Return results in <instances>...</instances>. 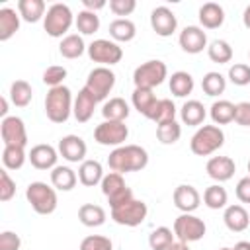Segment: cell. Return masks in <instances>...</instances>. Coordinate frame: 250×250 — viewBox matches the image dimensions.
Listing matches in <instances>:
<instances>
[{"label": "cell", "mask_w": 250, "mask_h": 250, "mask_svg": "<svg viewBox=\"0 0 250 250\" xmlns=\"http://www.w3.org/2000/svg\"><path fill=\"white\" fill-rule=\"evenodd\" d=\"M25 150L23 146H4L2 150V164L6 170H20L25 162Z\"/></svg>", "instance_id": "cell-43"}, {"label": "cell", "mask_w": 250, "mask_h": 250, "mask_svg": "<svg viewBox=\"0 0 250 250\" xmlns=\"http://www.w3.org/2000/svg\"><path fill=\"white\" fill-rule=\"evenodd\" d=\"M207 55L213 62H219V64H225V62H230L232 61V47L229 41L225 39H215L209 43L207 47Z\"/></svg>", "instance_id": "cell-37"}, {"label": "cell", "mask_w": 250, "mask_h": 250, "mask_svg": "<svg viewBox=\"0 0 250 250\" xmlns=\"http://www.w3.org/2000/svg\"><path fill=\"white\" fill-rule=\"evenodd\" d=\"M84 51H88V47L84 45V39L78 33L64 35L62 41H61V45H59V53L64 59H78V57L84 55Z\"/></svg>", "instance_id": "cell-28"}, {"label": "cell", "mask_w": 250, "mask_h": 250, "mask_svg": "<svg viewBox=\"0 0 250 250\" xmlns=\"http://www.w3.org/2000/svg\"><path fill=\"white\" fill-rule=\"evenodd\" d=\"M236 197L242 203H250V176H244L236 184Z\"/></svg>", "instance_id": "cell-51"}, {"label": "cell", "mask_w": 250, "mask_h": 250, "mask_svg": "<svg viewBox=\"0 0 250 250\" xmlns=\"http://www.w3.org/2000/svg\"><path fill=\"white\" fill-rule=\"evenodd\" d=\"M135 8H137L135 0H109V10L115 16H129L135 12Z\"/></svg>", "instance_id": "cell-48"}, {"label": "cell", "mask_w": 250, "mask_h": 250, "mask_svg": "<svg viewBox=\"0 0 250 250\" xmlns=\"http://www.w3.org/2000/svg\"><path fill=\"white\" fill-rule=\"evenodd\" d=\"M168 250H189V248H188V244H184V242H180V240H178V242H174Z\"/></svg>", "instance_id": "cell-56"}, {"label": "cell", "mask_w": 250, "mask_h": 250, "mask_svg": "<svg viewBox=\"0 0 250 250\" xmlns=\"http://www.w3.org/2000/svg\"><path fill=\"white\" fill-rule=\"evenodd\" d=\"M166 76H168L166 62H162L158 59H152V61H146V62H143V64H139L135 68L133 82H135V88L152 90L154 86H160Z\"/></svg>", "instance_id": "cell-6"}, {"label": "cell", "mask_w": 250, "mask_h": 250, "mask_svg": "<svg viewBox=\"0 0 250 250\" xmlns=\"http://www.w3.org/2000/svg\"><path fill=\"white\" fill-rule=\"evenodd\" d=\"M16 195V182L10 178L8 170H0V201H10Z\"/></svg>", "instance_id": "cell-47"}, {"label": "cell", "mask_w": 250, "mask_h": 250, "mask_svg": "<svg viewBox=\"0 0 250 250\" xmlns=\"http://www.w3.org/2000/svg\"><path fill=\"white\" fill-rule=\"evenodd\" d=\"M20 12L14 8H0V41H8L20 29Z\"/></svg>", "instance_id": "cell-24"}, {"label": "cell", "mask_w": 250, "mask_h": 250, "mask_svg": "<svg viewBox=\"0 0 250 250\" xmlns=\"http://www.w3.org/2000/svg\"><path fill=\"white\" fill-rule=\"evenodd\" d=\"M115 86V72L109 66H96L94 70H90L84 88L96 98V102H102L107 98V94L113 90Z\"/></svg>", "instance_id": "cell-9"}, {"label": "cell", "mask_w": 250, "mask_h": 250, "mask_svg": "<svg viewBox=\"0 0 250 250\" xmlns=\"http://www.w3.org/2000/svg\"><path fill=\"white\" fill-rule=\"evenodd\" d=\"M78 182V176L72 168L68 166H55L53 172H51V184L55 189H61V191H70Z\"/></svg>", "instance_id": "cell-26"}, {"label": "cell", "mask_w": 250, "mask_h": 250, "mask_svg": "<svg viewBox=\"0 0 250 250\" xmlns=\"http://www.w3.org/2000/svg\"><path fill=\"white\" fill-rule=\"evenodd\" d=\"M131 102H133L135 109H137L141 115L148 117L150 111H152V107L156 105L158 100H156V96H154L152 90H146V88H135V90H133V96H131Z\"/></svg>", "instance_id": "cell-32"}, {"label": "cell", "mask_w": 250, "mask_h": 250, "mask_svg": "<svg viewBox=\"0 0 250 250\" xmlns=\"http://www.w3.org/2000/svg\"><path fill=\"white\" fill-rule=\"evenodd\" d=\"M82 6L88 12H96V10H102L105 6V0H82Z\"/></svg>", "instance_id": "cell-52"}, {"label": "cell", "mask_w": 250, "mask_h": 250, "mask_svg": "<svg viewBox=\"0 0 250 250\" xmlns=\"http://www.w3.org/2000/svg\"><path fill=\"white\" fill-rule=\"evenodd\" d=\"M78 219L84 227H102L105 223V211L96 203H84L78 209Z\"/></svg>", "instance_id": "cell-31"}, {"label": "cell", "mask_w": 250, "mask_h": 250, "mask_svg": "<svg viewBox=\"0 0 250 250\" xmlns=\"http://www.w3.org/2000/svg\"><path fill=\"white\" fill-rule=\"evenodd\" d=\"M156 137H158V141L162 145H174L182 137V125L176 119L160 123V125H156Z\"/></svg>", "instance_id": "cell-42"}, {"label": "cell", "mask_w": 250, "mask_h": 250, "mask_svg": "<svg viewBox=\"0 0 250 250\" xmlns=\"http://www.w3.org/2000/svg\"><path fill=\"white\" fill-rule=\"evenodd\" d=\"M172 199H174V205H176L182 213H193V211L199 207V203H201L199 191H197L193 186H189V184L178 186V188L174 189Z\"/></svg>", "instance_id": "cell-19"}, {"label": "cell", "mask_w": 250, "mask_h": 250, "mask_svg": "<svg viewBox=\"0 0 250 250\" xmlns=\"http://www.w3.org/2000/svg\"><path fill=\"white\" fill-rule=\"evenodd\" d=\"M229 80L234 86H246V84H250V64H246V62H234L229 68Z\"/></svg>", "instance_id": "cell-44"}, {"label": "cell", "mask_w": 250, "mask_h": 250, "mask_svg": "<svg viewBox=\"0 0 250 250\" xmlns=\"http://www.w3.org/2000/svg\"><path fill=\"white\" fill-rule=\"evenodd\" d=\"M205 230H207V227H205L203 219L195 217L193 213H182L174 221V234L184 244L201 240L205 236Z\"/></svg>", "instance_id": "cell-7"}, {"label": "cell", "mask_w": 250, "mask_h": 250, "mask_svg": "<svg viewBox=\"0 0 250 250\" xmlns=\"http://www.w3.org/2000/svg\"><path fill=\"white\" fill-rule=\"evenodd\" d=\"M18 12H20L21 20H25L29 23H35L41 18H45L47 6H45L43 0H20L18 2Z\"/></svg>", "instance_id": "cell-30"}, {"label": "cell", "mask_w": 250, "mask_h": 250, "mask_svg": "<svg viewBox=\"0 0 250 250\" xmlns=\"http://www.w3.org/2000/svg\"><path fill=\"white\" fill-rule=\"evenodd\" d=\"M104 168L98 160H84L78 166V182L86 188H94L104 180Z\"/></svg>", "instance_id": "cell-22"}, {"label": "cell", "mask_w": 250, "mask_h": 250, "mask_svg": "<svg viewBox=\"0 0 250 250\" xmlns=\"http://www.w3.org/2000/svg\"><path fill=\"white\" fill-rule=\"evenodd\" d=\"M146 213H148L146 203L133 197L127 203H121V205L113 207L111 209V219L117 225H123V227H139L146 219Z\"/></svg>", "instance_id": "cell-10"}, {"label": "cell", "mask_w": 250, "mask_h": 250, "mask_svg": "<svg viewBox=\"0 0 250 250\" xmlns=\"http://www.w3.org/2000/svg\"><path fill=\"white\" fill-rule=\"evenodd\" d=\"M234 121L242 127H250V102H240L236 104V115Z\"/></svg>", "instance_id": "cell-50"}, {"label": "cell", "mask_w": 250, "mask_h": 250, "mask_svg": "<svg viewBox=\"0 0 250 250\" xmlns=\"http://www.w3.org/2000/svg\"><path fill=\"white\" fill-rule=\"evenodd\" d=\"M27 158H29L31 166L37 168V170H53V168L57 166L59 150H57L55 146H51V145L41 143V145H35V146L29 150Z\"/></svg>", "instance_id": "cell-17"}, {"label": "cell", "mask_w": 250, "mask_h": 250, "mask_svg": "<svg viewBox=\"0 0 250 250\" xmlns=\"http://www.w3.org/2000/svg\"><path fill=\"white\" fill-rule=\"evenodd\" d=\"M148 164V152L139 145H121L113 148L107 156V166L111 172L127 174V172H139Z\"/></svg>", "instance_id": "cell-1"}, {"label": "cell", "mask_w": 250, "mask_h": 250, "mask_svg": "<svg viewBox=\"0 0 250 250\" xmlns=\"http://www.w3.org/2000/svg\"><path fill=\"white\" fill-rule=\"evenodd\" d=\"M72 21H76L74 16H72V10L62 2H55L47 8V14L43 18V27H45L47 35L62 37L70 29Z\"/></svg>", "instance_id": "cell-5"}, {"label": "cell", "mask_w": 250, "mask_h": 250, "mask_svg": "<svg viewBox=\"0 0 250 250\" xmlns=\"http://www.w3.org/2000/svg\"><path fill=\"white\" fill-rule=\"evenodd\" d=\"M203 203L209 207V209H223L227 207L229 203V193L223 186L219 184H213L209 186L205 191H203Z\"/></svg>", "instance_id": "cell-38"}, {"label": "cell", "mask_w": 250, "mask_h": 250, "mask_svg": "<svg viewBox=\"0 0 250 250\" xmlns=\"http://www.w3.org/2000/svg\"><path fill=\"white\" fill-rule=\"evenodd\" d=\"M74 23H76V29H78L82 35H94V33L100 29V16H98L96 12L82 10V12H78Z\"/></svg>", "instance_id": "cell-41"}, {"label": "cell", "mask_w": 250, "mask_h": 250, "mask_svg": "<svg viewBox=\"0 0 250 250\" xmlns=\"http://www.w3.org/2000/svg\"><path fill=\"white\" fill-rule=\"evenodd\" d=\"M246 168H248V176H250V160H248V166Z\"/></svg>", "instance_id": "cell-57"}, {"label": "cell", "mask_w": 250, "mask_h": 250, "mask_svg": "<svg viewBox=\"0 0 250 250\" xmlns=\"http://www.w3.org/2000/svg\"><path fill=\"white\" fill-rule=\"evenodd\" d=\"M209 178H213L215 182H229L234 172H236V164L230 156H213L207 160V166H205Z\"/></svg>", "instance_id": "cell-18"}, {"label": "cell", "mask_w": 250, "mask_h": 250, "mask_svg": "<svg viewBox=\"0 0 250 250\" xmlns=\"http://www.w3.org/2000/svg\"><path fill=\"white\" fill-rule=\"evenodd\" d=\"M6 113H8V100H6V98H2V100H0V115H2V119H4V117H8Z\"/></svg>", "instance_id": "cell-54"}, {"label": "cell", "mask_w": 250, "mask_h": 250, "mask_svg": "<svg viewBox=\"0 0 250 250\" xmlns=\"http://www.w3.org/2000/svg\"><path fill=\"white\" fill-rule=\"evenodd\" d=\"M209 115L213 119L215 125H227L230 121H234V115H236V104L229 102V100H219V102H213L211 109H209Z\"/></svg>", "instance_id": "cell-29"}, {"label": "cell", "mask_w": 250, "mask_h": 250, "mask_svg": "<svg viewBox=\"0 0 250 250\" xmlns=\"http://www.w3.org/2000/svg\"><path fill=\"white\" fill-rule=\"evenodd\" d=\"M174 230H170L168 227H156L150 234H148V246L150 250H168L176 240H174Z\"/></svg>", "instance_id": "cell-39"}, {"label": "cell", "mask_w": 250, "mask_h": 250, "mask_svg": "<svg viewBox=\"0 0 250 250\" xmlns=\"http://www.w3.org/2000/svg\"><path fill=\"white\" fill-rule=\"evenodd\" d=\"M178 43H180V47H182L186 53L197 55V53H201V51L207 47V33H205L203 27H199V25H186V27L180 31Z\"/></svg>", "instance_id": "cell-14"}, {"label": "cell", "mask_w": 250, "mask_h": 250, "mask_svg": "<svg viewBox=\"0 0 250 250\" xmlns=\"http://www.w3.org/2000/svg\"><path fill=\"white\" fill-rule=\"evenodd\" d=\"M72 92L64 84L49 88L45 96V113L53 123H64L72 113Z\"/></svg>", "instance_id": "cell-2"}, {"label": "cell", "mask_w": 250, "mask_h": 250, "mask_svg": "<svg viewBox=\"0 0 250 250\" xmlns=\"http://www.w3.org/2000/svg\"><path fill=\"white\" fill-rule=\"evenodd\" d=\"M242 23H244V27H248V29H250V4L244 8V14H242Z\"/></svg>", "instance_id": "cell-53"}, {"label": "cell", "mask_w": 250, "mask_h": 250, "mask_svg": "<svg viewBox=\"0 0 250 250\" xmlns=\"http://www.w3.org/2000/svg\"><path fill=\"white\" fill-rule=\"evenodd\" d=\"M219 250H230V248H227V246H223V248H219Z\"/></svg>", "instance_id": "cell-58"}, {"label": "cell", "mask_w": 250, "mask_h": 250, "mask_svg": "<svg viewBox=\"0 0 250 250\" xmlns=\"http://www.w3.org/2000/svg\"><path fill=\"white\" fill-rule=\"evenodd\" d=\"M205 105L199 102V100H188L182 109H180V117H182V123L186 125H191V127H197L205 121Z\"/></svg>", "instance_id": "cell-25"}, {"label": "cell", "mask_w": 250, "mask_h": 250, "mask_svg": "<svg viewBox=\"0 0 250 250\" xmlns=\"http://www.w3.org/2000/svg\"><path fill=\"white\" fill-rule=\"evenodd\" d=\"M109 35L113 41H119V43H127V41H133L135 35H137V27L131 20L127 18H117L109 23Z\"/></svg>", "instance_id": "cell-27"}, {"label": "cell", "mask_w": 250, "mask_h": 250, "mask_svg": "<svg viewBox=\"0 0 250 250\" xmlns=\"http://www.w3.org/2000/svg\"><path fill=\"white\" fill-rule=\"evenodd\" d=\"M225 227L232 232H242L250 225V213L242 205H227L223 213Z\"/></svg>", "instance_id": "cell-20"}, {"label": "cell", "mask_w": 250, "mask_h": 250, "mask_svg": "<svg viewBox=\"0 0 250 250\" xmlns=\"http://www.w3.org/2000/svg\"><path fill=\"white\" fill-rule=\"evenodd\" d=\"M64 78H66V68H64V66H59V64L47 66L45 72H43V82H45L49 88L62 86V80H64Z\"/></svg>", "instance_id": "cell-46"}, {"label": "cell", "mask_w": 250, "mask_h": 250, "mask_svg": "<svg viewBox=\"0 0 250 250\" xmlns=\"http://www.w3.org/2000/svg\"><path fill=\"white\" fill-rule=\"evenodd\" d=\"M146 119L154 121L156 125L166 123V121H174V119H176V105H174V102L168 100V98L158 100L156 105L152 107V111H150V115H148Z\"/></svg>", "instance_id": "cell-35"}, {"label": "cell", "mask_w": 250, "mask_h": 250, "mask_svg": "<svg viewBox=\"0 0 250 250\" xmlns=\"http://www.w3.org/2000/svg\"><path fill=\"white\" fill-rule=\"evenodd\" d=\"M230 250H250V242H246V240H240V242H236Z\"/></svg>", "instance_id": "cell-55"}, {"label": "cell", "mask_w": 250, "mask_h": 250, "mask_svg": "<svg viewBox=\"0 0 250 250\" xmlns=\"http://www.w3.org/2000/svg\"><path fill=\"white\" fill-rule=\"evenodd\" d=\"M129 137L125 121H104L94 129V139L102 146H121Z\"/></svg>", "instance_id": "cell-11"}, {"label": "cell", "mask_w": 250, "mask_h": 250, "mask_svg": "<svg viewBox=\"0 0 250 250\" xmlns=\"http://www.w3.org/2000/svg\"><path fill=\"white\" fill-rule=\"evenodd\" d=\"M223 145H225V133L219 125H201L189 141V148L197 156H209L215 150H219Z\"/></svg>", "instance_id": "cell-3"}, {"label": "cell", "mask_w": 250, "mask_h": 250, "mask_svg": "<svg viewBox=\"0 0 250 250\" xmlns=\"http://www.w3.org/2000/svg\"><path fill=\"white\" fill-rule=\"evenodd\" d=\"M201 88H203V92H205L207 96H211V98L221 96V94L225 92V88H227V78H225L221 72L211 70V72H207V74L203 76Z\"/></svg>", "instance_id": "cell-40"}, {"label": "cell", "mask_w": 250, "mask_h": 250, "mask_svg": "<svg viewBox=\"0 0 250 250\" xmlns=\"http://www.w3.org/2000/svg\"><path fill=\"white\" fill-rule=\"evenodd\" d=\"M25 199L39 215H51L57 209V191L45 182H31L25 189Z\"/></svg>", "instance_id": "cell-4"}, {"label": "cell", "mask_w": 250, "mask_h": 250, "mask_svg": "<svg viewBox=\"0 0 250 250\" xmlns=\"http://www.w3.org/2000/svg\"><path fill=\"white\" fill-rule=\"evenodd\" d=\"M193 90V76L186 70H178L170 76V92L176 98H186Z\"/></svg>", "instance_id": "cell-34"}, {"label": "cell", "mask_w": 250, "mask_h": 250, "mask_svg": "<svg viewBox=\"0 0 250 250\" xmlns=\"http://www.w3.org/2000/svg\"><path fill=\"white\" fill-rule=\"evenodd\" d=\"M102 115L105 121H125L129 117V104L123 98H111L104 104Z\"/></svg>", "instance_id": "cell-33"}, {"label": "cell", "mask_w": 250, "mask_h": 250, "mask_svg": "<svg viewBox=\"0 0 250 250\" xmlns=\"http://www.w3.org/2000/svg\"><path fill=\"white\" fill-rule=\"evenodd\" d=\"M225 21V10L217 2H205L199 8V23L207 29H217Z\"/></svg>", "instance_id": "cell-23"}, {"label": "cell", "mask_w": 250, "mask_h": 250, "mask_svg": "<svg viewBox=\"0 0 250 250\" xmlns=\"http://www.w3.org/2000/svg\"><path fill=\"white\" fill-rule=\"evenodd\" d=\"M86 143L82 137L78 135H64L61 141H59V154L68 160V162H84V156H86Z\"/></svg>", "instance_id": "cell-16"}, {"label": "cell", "mask_w": 250, "mask_h": 250, "mask_svg": "<svg viewBox=\"0 0 250 250\" xmlns=\"http://www.w3.org/2000/svg\"><path fill=\"white\" fill-rule=\"evenodd\" d=\"M88 57L94 62H100L102 66L117 64L123 59V49L109 39H96L88 45Z\"/></svg>", "instance_id": "cell-12"}, {"label": "cell", "mask_w": 250, "mask_h": 250, "mask_svg": "<svg viewBox=\"0 0 250 250\" xmlns=\"http://www.w3.org/2000/svg\"><path fill=\"white\" fill-rule=\"evenodd\" d=\"M0 137L4 146H25L27 145V131L21 117L8 115L0 123Z\"/></svg>", "instance_id": "cell-13"}, {"label": "cell", "mask_w": 250, "mask_h": 250, "mask_svg": "<svg viewBox=\"0 0 250 250\" xmlns=\"http://www.w3.org/2000/svg\"><path fill=\"white\" fill-rule=\"evenodd\" d=\"M150 27L156 35L160 37H170L176 27H178V20L174 16V12L166 6H158L150 12Z\"/></svg>", "instance_id": "cell-15"}, {"label": "cell", "mask_w": 250, "mask_h": 250, "mask_svg": "<svg viewBox=\"0 0 250 250\" xmlns=\"http://www.w3.org/2000/svg\"><path fill=\"white\" fill-rule=\"evenodd\" d=\"M31 98H33V90H31L29 82H25V80H16V82H12V86H10V100H12V104H14L16 107H25V105H29Z\"/></svg>", "instance_id": "cell-36"}, {"label": "cell", "mask_w": 250, "mask_h": 250, "mask_svg": "<svg viewBox=\"0 0 250 250\" xmlns=\"http://www.w3.org/2000/svg\"><path fill=\"white\" fill-rule=\"evenodd\" d=\"M78 250H113V244L107 236L102 234H90L80 242Z\"/></svg>", "instance_id": "cell-45"}, {"label": "cell", "mask_w": 250, "mask_h": 250, "mask_svg": "<svg viewBox=\"0 0 250 250\" xmlns=\"http://www.w3.org/2000/svg\"><path fill=\"white\" fill-rule=\"evenodd\" d=\"M21 248V238L20 234L12 230L0 232V250H20Z\"/></svg>", "instance_id": "cell-49"}, {"label": "cell", "mask_w": 250, "mask_h": 250, "mask_svg": "<svg viewBox=\"0 0 250 250\" xmlns=\"http://www.w3.org/2000/svg\"><path fill=\"white\" fill-rule=\"evenodd\" d=\"M96 98L86 90L82 88L78 92V96L74 98V105H72V115L76 117L78 123H86L90 121V117L94 115V107H96Z\"/></svg>", "instance_id": "cell-21"}, {"label": "cell", "mask_w": 250, "mask_h": 250, "mask_svg": "<svg viewBox=\"0 0 250 250\" xmlns=\"http://www.w3.org/2000/svg\"><path fill=\"white\" fill-rule=\"evenodd\" d=\"M102 193L107 197L109 201V207H117L121 203H127L129 199H133V189L125 184L123 180V174H117V172H109L104 176L102 180Z\"/></svg>", "instance_id": "cell-8"}]
</instances>
